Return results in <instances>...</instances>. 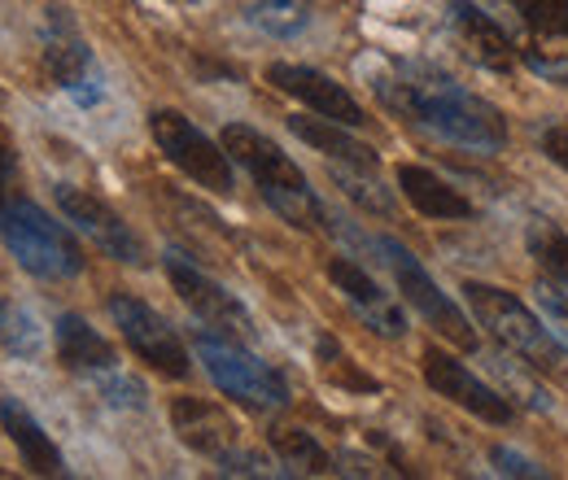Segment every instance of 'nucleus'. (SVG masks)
I'll return each instance as SVG.
<instances>
[{
  "mask_svg": "<svg viewBox=\"0 0 568 480\" xmlns=\"http://www.w3.org/2000/svg\"><path fill=\"white\" fill-rule=\"evenodd\" d=\"M376 92L389 110L407 114L412 123L428 127L433 136L464 144L473 153H498L507 144V123L495 105L468 92L459 79L433 67H394L376 79Z\"/></svg>",
  "mask_w": 568,
  "mask_h": 480,
  "instance_id": "obj_1",
  "label": "nucleus"
},
{
  "mask_svg": "<svg viewBox=\"0 0 568 480\" xmlns=\"http://www.w3.org/2000/svg\"><path fill=\"white\" fill-rule=\"evenodd\" d=\"M223 149L236 166L250 171L263 202L276 210L284 223H293L302 232H320L328 223V210L320 202V193L311 188L302 166L272 136H263L258 127H245V123H227L223 127Z\"/></svg>",
  "mask_w": 568,
  "mask_h": 480,
  "instance_id": "obj_2",
  "label": "nucleus"
},
{
  "mask_svg": "<svg viewBox=\"0 0 568 480\" xmlns=\"http://www.w3.org/2000/svg\"><path fill=\"white\" fill-rule=\"evenodd\" d=\"M464 297H468L477 324H481L507 354L525 358V362L538 367V371H560V367L568 362L565 341H560V337H556V333H551V328H547L520 297H511L507 288L481 284V279H468V284H464Z\"/></svg>",
  "mask_w": 568,
  "mask_h": 480,
  "instance_id": "obj_3",
  "label": "nucleus"
},
{
  "mask_svg": "<svg viewBox=\"0 0 568 480\" xmlns=\"http://www.w3.org/2000/svg\"><path fill=\"white\" fill-rule=\"evenodd\" d=\"M0 241L27 272L40 275V279H71V275L83 272V249L74 245L71 232L18 193H9L0 202Z\"/></svg>",
  "mask_w": 568,
  "mask_h": 480,
  "instance_id": "obj_4",
  "label": "nucleus"
},
{
  "mask_svg": "<svg viewBox=\"0 0 568 480\" xmlns=\"http://www.w3.org/2000/svg\"><path fill=\"white\" fill-rule=\"evenodd\" d=\"M197 358L206 367L223 398L250 407V411H281L288 402V385L276 367H267L258 354H250L245 341L219 337V333H197Z\"/></svg>",
  "mask_w": 568,
  "mask_h": 480,
  "instance_id": "obj_5",
  "label": "nucleus"
},
{
  "mask_svg": "<svg viewBox=\"0 0 568 480\" xmlns=\"http://www.w3.org/2000/svg\"><path fill=\"white\" fill-rule=\"evenodd\" d=\"M171 428H175V437H180L189 450L214 459L223 477H267V472H272L267 459L245 446L241 423L223 411V407H214V402L175 398V402H171Z\"/></svg>",
  "mask_w": 568,
  "mask_h": 480,
  "instance_id": "obj_6",
  "label": "nucleus"
},
{
  "mask_svg": "<svg viewBox=\"0 0 568 480\" xmlns=\"http://www.w3.org/2000/svg\"><path fill=\"white\" fill-rule=\"evenodd\" d=\"M149 136L162 149V157L184 171L197 188H211L219 197H227L236 188L232 180V157L223 144H214L197 123H189L180 110H153L149 114Z\"/></svg>",
  "mask_w": 568,
  "mask_h": 480,
  "instance_id": "obj_7",
  "label": "nucleus"
},
{
  "mask_svg": "<svg viewBox=\"0 0 568 480\" xmlns=\"http://www.w3.org/2000/svg\"><path fill=\"white\" fill-rule=\"evenodd\" d=\"M40 44H44V67L53 74V83L71 96L74 105H97L105 96V74L97 67L83 31L74 27L71 9L53 4L44 13V27H40Z\"/></svg>",
  "mask_w": 568,
  "mask_h": 480,
  "instance_id": "obj_8",
  "label": "nucleus"
},
{
  "mask_svg": "<svg viewBox=\"0 0 568 480\" xmlns=\"http://www.w3.org/2000/svg\"><path fill=\"white\" fill-rule=\"evenodd\" d=\"M376 249L385 254V267L394 272L398 279V293L425 315V324H433L442 337L450 345H459V349H477V328H473V319L437 288V279L420 267V258L407 249V245H398V241H389V236H381L376 241Z\"/></svg>",
  "mask_w": 568,
  "mask_h": 480,
  "instance_id": "obj_9",
  "label": "nucleus"
},
{
  "mask_svg": "<svg viewBox=\"0 0 568 480\" xmlns=\"http://www.w3.org/2000/svg\"><path fill=\"white\" fill-rule=\"evenodd\" d=\"M166 275H171V288L180 293V302L197 315V324H206V333L232 337V341H254L258 337L254 315L241 306V297L227 293L197 263H189L184 254H166Z\"/></svg>",
  "mask_w": 568,
  "mask_h": 480,
  "instance_id": "obj_10",
  "label": "nucleus"
},
{
  "mask_svg": "<svg viewBox=\"0 0 568 480\" xmlns=\"http://www.w3.org/2000/svg\"><path fill=\"white\" fill-rule=\"evenodd\" d=\"M110 319L119 324V333H123V341L132 345V354H136L141 362H149L153 371H162V376H171V380H184V376L193 371L180 333H175L149 302L132 297V293H114V297H110Z\"/></svg>",
  "mask_w": 568,
  "mask_h": 480,
  "instance_id": "obj_11",
  "label": "nucleus"
},
{
  "mask_svg": "<svg viewBox=\"0 0 568 480\" xmlns=\"http://www.w3.org/2000/svg\"><path fill=\"white\" fill-rule=\"evenodd\" d=\"M58 210L71 218L97 249H105L110 258H119L128 267H144V258H149L144 254V241L128 227V218L114 206H105L97 193L74 188V184H58Z\"/></svg>",
  "mask_w": 568,
  "mask_h": 480,
  "instance_id": "obj_12",
  "label": "nucleus"
},
{
  "mask_svg": "<svg viewBox=\"0 0 568 480\" xmlns=\"http://www.w3.org/2000/svg\"><path fill=\"white\" fill-rule=\"evenodd\" d=\"M425 380L433 394L450 398L455 407H464L468 415H477V419H486V423H511V398L490 389L477 371H468L459 358L442 354L437 345L425 349Z\"/></svg>",
  "mask_w": 568,
  "mask_h": 480,
  "instance_id": "obj_13",
  "label": "nucleus"
},
{
  "mask_svg": "<svg viewBox=\"0 0 568 480\" xmlns=\"http://www.w3.org/2000/svg\"><path fill=\"white\" fill-rule=\"evenodd\" d=\"M267 83H272V88H281L284 96L302 101L306 110H315V114L333 119V123H346V127H367L363 105H358L355 96H351V92H346L337 79H328L324 70L293 67V62H276V67H267Z\"/></svg>",
  "mask_w": 568,
  "mask_h": 480,
  "instance_id": "obj_14",
  "label": "nucleus"
},
{
  "mask_svg": "<svg viewBox=\"0 0 568 480\" xmlns=\"http://www.w3.org/2000/svg\"><path fill=\"white\" fill-rule=\"evenodd\" d=\"M328 279L337 284V293L346 297V306L355 310L376 337H389V341L407 337V315H403V306H398L372 275L363 272L358 263H351V258H333V263H328Z\"/></svg>",
  "mask_w": 568,
  "mask_h": 480,
  "instance_id": "obj_15",
  "label": "nucleus"
},
{
  "mask_svg": "<svg viewBox=\"0 0 568 480\" xmlns=\"http://www.w3.org/2000/svg\"><path fill=\"white\" fill-rule=\"evenodd\" d=\"M446 27H450L455 44L464 49V58L477 62L481 70L507 74V70L516 67V44H511V35L498 27L486 9H477L473 0H450V4H446Z\"/></svg>",
  "mask_w": 568,
  "mask_h": 480,
  "instance_id": "obj_16",
  "label": "nucleus"
},
{
  "mask_svg": "<svg viewBox=\"0 0 568 480\" xmlns=\"http://www.w3.org/2000/svg\"><path fill=\"white\" fill-rule=\"evenodd\" d=\"M0 423H4V437L13 441V450H18V459H22L27 472H36V477H67L62 450L53 446V437L36 423V415L27 411L22 402L0 398Z\"/></svg>",
  "mask_w": 568,
  "mask_h": 480,
  "instance_id": "obj_17",
  "label": "nucleus"
},
{
  "mask_svg": "<svg viewBox=\"0 0 568 480\" xmlns=\"http://www.w3.org/2000/svg\"><path fill=\"white\" fill-rule=\"evenodd\" d=\"M288 132L302 140V144H311L315 153L333 157L337 166H346V171H367V175H376V166H381L376 149L351 136L355 127H346V123H333V119H324V114H320V119L293 114V119H288Z\"/></svg>",
  "mask_w": 568,
  "mask_h": 480,
  "instance_id": "obj_18",
  "label": "nucleus"
},
{
  "mask_svg": "<svg viewBox=\"0 0 568 480\" xmlns=\"http://www.w3.org/2000/svg\"><path fill=\"white\" fill-rule=\"evenodd\" d=\"M53 345H58L62 367H71L79 376H92V380H97V376H105V371L119 367L114 345L105 341L83 315H62L58 328H53Z\"/></svg>",
  "mask_w": 568,
  "mask_h": 480,
  "instance_id": "obj_19",
  "label": "nucleus"
},
{
  "mask_svg": "<svg viewBox=\"0 0 568 480\" xmlns=\"http://www.w3.org/2000/svg\"><path fill=\"white\" fill-rule=\"evenodd\" d=\"M507 4L529 35L534 62L547 53V62L538 70H551L556 58L568 62V0H507Z\"/></svg>",
  "mask_w": 568,
  "mask_h": 480,
  "instance_id": "obj_20",
  "label": "nucleus"
},
{
  "mask_svg": "<svg viewBox=\"0 0 568 480\" xmlns=\"http://www.w3.org/2000/svg\"><path fill=\"white\" fill-rule=\"evenodd\" d=\"M398 188H403V197L420 210L425 218H442V223L446 218H473V202L459 188H450L442 175H433L428 166L403 162L398 166Z\"/></svg>",
  "mask_w": 568,
  "mask_h": 480,
  "instance_id": "obj_21",
  "label": "nucleus"
},
{
  "mask_svg": "<svg viewBox=\"0 0 568 480\" xmlns=\"http://www.w3.org/2000/svg\"><path fill=\"white\" fill-rule=\"evenodd\" d=\"M272 450L281 455V463L297 477H333L337 463L333 455L306 432V428H272Z\"/></svg>",
  "mask_w": 568,
  "mask_h": 480,
  "instance_id": "obj_22",
  "label": "nucleus"
},
{
  "mask_svg": "<svg viewBox=\"0 0 568 480\" xmlns=\"http://www.w3.org/2000/svg\"><path fill=\"white\" fill-rule=\"evenodd\" d=\"M250 27H258L263 35H276V40H293L311 27V0H250L245 9Z\"/></svg>",
  "mask_w": 568,
  "mask_h": 480,
  "instance_id": "obj_23",
  "label": "nucleus"
},
{
  "mask_svg": "<svg viewBox=\"0 0 568 480\" xmlns=\"http://www.w3.org/2000/svg\"><path fill=\"white\" fill-rule=\"evenodd\" d=\"M529 254H534V263L542 267V275H547L551 284H565L568 288V232L560 223L538 218V223L529 227Z\"/></svg>",
  "mask_w": 568,
  "mask_h": 480,
  "instance_id": "obj_24",
  "label": "nucleus"
},
{
  "mask_svg": "<svg viewBox=\"0 0 568 480\" xmlns=\"http://www.w3.org/2000/svg\"><path fill=\"white\" fill-rule=\"evenodd\" d=\"M40 328H36V319L27 315V310H18V306H0V345L9 349V354H22V358H31V354H40Z\"/></svg>",
  "mask_w": 568,
  "mask_h": 480,
  "instance_id": "obj_25",
  "label": "nucleus"
},
{
  "mask_svg": "<svg viewBox=\"0 0 568 480\" xmlns=\"http://www.w3.org/2000/svg\"><path fill=\"white\" fill-rule=\"evenodd\" d=\"M315 349H320V367H324V376H328L333 385H346V389H367V394L376 389V380H372V376H363L355 362L346 358V349L333 341V337H320V345H315Z\"/></svg>",
  "mask_w": 568,
  "mask_h": 480,
  "instance_id": "obj_26",
  "label": "nucleus"
},
{
  "mask_svg": "<svg viewBox=\"0 0 568 480\" xmlns=\"http://www.w3.org/2000/svg\"><path fill=\"white\" fill-rule=\"evenodd\" d=\"M495 371L503 376V389L511 394V398H520L525 407H534V411H551V398L520 371V362H511V358H495Z\"/></svg>",
  "mask_w": 568,
  "mask_h": 480,
  "instance_id": "obj_27",
  "label": "nucleus"
},
{
  "mask_svg": "<svg viewBox=\"0 0 568 480\" xmlns=\"http://www.w3.org/2000/svg\"><path fill=\"white\" fill-rule=\"evenodd\" d=\"M337 180H342L346 197H355V202H358L363 210H372V214H389V197L381 193L376 175H367V171H346V166H337Z\"/></svg>",
  "mask_w": 568,
  "mask_h": 480,
  "instance_id": "obj_28",
  "label": "nucleus"
},
{
  "mask_svg": "<svg viewBox=\"0 0 568 480\" xmlns=\"http://www.w3.org/2000/svg\"><path fill=\"white\" fill-rule=\"evenodd\" d=\"M97 385H101V394H105V402H114V407H144V385L136 376H128V371H105V376H97Z\"/></svg>",
  "mask_w": 568,
  "mask_h": 480,
  "instance_id": "obj_29",
  "label": "nucleus"
},
{
  "mask_svg": "<svg viewBox=\"0 0 568 480\" xmlns=\"http://www.w3.org/2000/svg\"><path fill=\"white\" fill-rule=\"evenodd\" d=\"M490 463H495L498 477H534V480L547 477V468H538L534 459H525V455H516V450H507V446H495V450H490Z\"/></svg>",
  "mask_w": 568,
  "mask_h": 480,
  "instance_id": "obj_30",
  "label": "nucleus"
},
{
  "mask_svg": "<svg viewBox=\"0 0 568 480\" xmlns=\"http://www.w3.org/2000/svg\"><path fill=\"white\" fill-rule=\"evenodd\" d=\"M538 302H542L547 319H551V324L568 337V288L565 284H551V279H547V284L538 288Z\"/></svg>",
  "mask_w": 568,
  "mask_h": 480,
  "instance_id": "obj_31",
  "label": "nucleus"
},
{
  "mask_svg": "<svg viewBox=\"0 0 568 480\" xmlns=\"http://www.w3.org/2000/svg\"><path fill=\"white\" fill-rule=\"evenodd\" d=\"M538 149L556 162V166H565L568 171V123H556V127H547L542 136H538Z\"/></svg>",
  "mask_w": 568,
  "mask_h": 480,
  "instance_id": "obj_32",
  "label": "nucleus"
},
{
  "mask_svg": "<svg viewBox=\"0 0 568 480\" xmlns=\"http://www.w3.org/2000/svg\"><path fill=\"white\" fill-rule=\"evenodd\" d=\"M13 175H18V162H13V153L0 144V202L13 193Z\"/></svg>",
  "mask_w": 568,
  "mask_h": 480,
  "instance_id": "obj_33",
  "label": "nucleus"
}]
</instances>
